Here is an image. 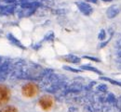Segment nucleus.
Wrapping results in <instances>:
<instances>
[{"label": "nucleus", "instance_id": "423d86ee", "mask_svg": "<svg viewBox=\"0 0 121 112\" xmlns=\"http://www.w3.org/2000/svg\"><path fill=\"white\" fill-rule=\"evenodd\" d=\"M62 58L69 62V63H73V64H78L80 61H81V58L79 57H77L76 55H73V54H68V55H65L64 57H62Z\"/></svg>", "mask_w": 121, "mask_h": 112}, {"label": "nucleus", "instance_id": "412c9836", "mask_svg": "<svg viewBox=\"0 0 121 112\" xmlns=\"http://www.w3.org/2000/svg\"><path fill=\"white\" fill-rule=\"evenodd\" d=\"M87 2L89 3H93V4H97L98 3V0H86Z\"/></svg>", "mask_w": 121, "mask_h": 112}, {"label": "nucleus", "instance_id": "f3484780", "mask_svg": "<svg viewBox=\"0 0 121 112\" xmlns=\"http://www.w3.org/2000/svg\"><path fill=\"white\" fill-rule=\"evenodd\" d=\"M84 58H87V59H90V60H92V61H95V62H101V60L97 58H93V57H90V56H84L83 57Z\"/></svg>", "mask_w": 121, "mask_h": 112}, {"label": "nucleus", "instance_id": "7ed1b4c3", "mask_svg": "<svg viewBox=\"0 0 121 112\" xmlns=\"http://www.w3.org/2000/svg\"><path fill=\"white\" fill-rule=\"evenodd\" d=\"M9 96H10V93L9 88L5 85L0 84V106L6 104L9 101Z\"/></svg>", "mask_w": 121, "mask_h": 112}, {"label": "nucleus", "instance_id": "1a4fd4ad", "mask_svg": "<svg viewBox=\"0 0 121 112\" xmlns=\"http://www.w3.org/2000/svg\"><path fill=\"white\" fill-rule=\"evenodd\" d=\"M8 39L13 44V45H15V46H19L20 48H22V49H25V47H24V46L16 38L15 36L13 35V34H11V33H9L8 34Z\"/></svg>", "mask_w": 121, "mask_h": 112}, {"label": "nucleus", "instance_id": "2eb2a0df", "mask_svg": "<svg viewBox=\"0 0 121 112\" xmlns=\"http://www.w3.org/2000/svg\"><path fill=\"white\" fill-rule=\"evenodd\" d=\"M63 69L66 70H69V71H72V72H75V73H79L81 71V70H77V69H74V68H71L69 66H63Z\"/></svg>", "mask_w": 121, "mask_h": 112}, {"label": "nucleus", "instance_id": "6e6552de", "mask_svg": "<svg viewBox=\"0 0 121 112\" xmlns=\"http://www.w3.org/2000/svg\"><path fill=\"white\" fill-rule=\"evenodd\" d=\"M80 70H89V71H92V72H94V73H97V74H99V75H103V72H102L100 70H98V69L95 68V67H92L91 65H82V66H80Z\"/></svg>", "mask_w": 121, "mask_h": 112}, {"label": "nucleus", "instance_id": "f257e3e1", "mask_svg": "<svg viewBox=\"0 0 121 112\" xmlns=\"http://www.w3.org/2000/svg\"><path fill=\"white\" fill-rule=\"evenodd\" d=\"M39 88L38 85L35 82H27L26 84H24L22 88V95L26 97H34L38 94Z\"/></svg>", "mask_w": 121, "mask_h": 112}, {"label": "nucleus", "instance_id": "9b49d317", "mask_svg": "<svg viewBox=\"0 0 121 112\" xmlns=\"http://www.w3.org/2000/svg\"><path fill=\"white\" fill-rule=\"evenodd\" d=\"M100 79L103 81H108V82H110L111 84H114V85H117V86L121 87V81H116V80L110 79V78H108V77H101Z\"/></svg>", "mask_w": 121, "mask_h": 112}, {"label": "nucleus", "instance_id": "f03ea898", "mask_svg": "<svg viewBox=\"0 0 121 112\" xmlns=\"http://www.w3.org/2000/svg\"><path fill=\"white\" fill-rule=\"evenodd\" d=\"M53 98L48 95H45V96H42L39 98V101H38V104L39 106L41 107V108L45 111H48L51 109V108L53 107Z\"/></svg>", "mask_w": 121, "mask_h": 112}, {"label": "nucleus", "instance_id": "ddd939ff", "mask_svg": "<svg viewBox=\"0 0 121 112\" xmlns=\"http://www.w3.org/2000/svg\"><path fill=\"white\" fill-rule=\"evenodd\" d=\"M9 74H10V70H6V71H4V72H1V73H0V82L5 81L8 79V77H9Z\"/></svg>", "mask_w": 121, "mask_h": 112}, {"label": "nucleus", "instance_id": "39448f33", "mask_svg": "<svg viewBox=\"0 0 121 112\" xmlns=\"http://www.w3.org/2000/svg\"><path fill=\"white\" fill-rule=\"evenodd\" d=\"M120 7L117 5H113L111 7L108 8L107 11H106V16L109 19H114L120 13Z\"/></svg>", "mask_w": 121, "mask_h": 112}, {"label": "nucleus", "instance_id": "f8f14e48", "mask_svg": "<svg viewBox=\"0 0 121 112\" xmlns=\"http://www.w3.org/2000/svg\"><path fill=\"white\" fill-rule=\"evenodd\" d=\"M0 112H18V109L13 106H6L0 109Z\"/></svg>", "mask_w": 121, "mask_h": 112}, {"label": "nucleus", "instance_id": "6ab92c4d", "mask_svg": "<svg viewBox=\"0 0 121 112\" xmlns=\"http://www.w3.org/2000/svg\"><path fill=\"white\" fill-rule=\"evenodd\" d=\"M97 89L99 91H101V92H104V91H106V89H107V86L104 85V84H101V85H99L97 87Z\"/></svg>", "mask_w": 121, "mask_h": 112}, {"label": "nucleus", "instance_id": "4be33fe9", "mask_svg": "<svg viewBox=\"0 0 121 112\" xmlns=\"http://www.w3.org/2000/svg\"><path fill=\"white\" fill-rule=\"evenodd\" d=\"M102 1H104V2H112L113 0H102Z\"/></svg>", "mask_w": 121, "mask_h": 112}, {"label": "nucleus", "instance_id": "4468645a", "mask_svg": "<svg viewBox=\"0 0 121 112\" xmlns=\"http://www.w3.org/2000/svg\"><path fill=\"white\" fill-rule=\"evenodd\" d=\"M106 38V32L104 30H101V32H99V35H98V39L100 41H104L105 40Z\"/></svg>", "mask_w": 121, "mask_h": 112}, {"label": "nucleus", "instance_id": "b1692460", "mask_svg": "<svg viewBox=\"0 0 121 112\" xmlns=\"http://www.w3.org/2000/svg\"><path fill=\"white\" fill-rule=\"evenodd\" d=\"M118 67H119V68L121 69V65H118Z\"/></svg>", "mask_w": 121, "mask_h": 112}, {"label": "nucleus", "instance_id": "a211bd4d", "mask_svg": "<svg viewBox=\"0 0 121 112\" xmlns=\"http://www.w3.org/2000/svg\"><path fill=\"white\" fill-rule=\"evenodd\" d=\"M53 38H54V33H53V32H49L48 33V35L45 37V40L46 41H49V40H51Z\"/></svg>", "mask_w": 121, "mask_h": 112}, {"label": "nucleus", "instance_id": "20e7f679", "mask_svg": "<svg viewBox=\"0 0 121 112\" xmlns=\"http://www.w3.org/2000/svg\"><path fill=\"white\" fill-rule=\"evenodd\" d=\"M76 6H77L78 9L80 10V12H82L86 16H90L93 12V9H92L91 6L90 4L86 3V2H77Z\"/></svg>", "mask_w": 121, "mask_h": 112}, {"label": "nucleus", "instance_id": "0eeeda50", "mask_svg": "<svg viewBox=\"0 0 121 112\" xmlns=\"http://www.w3.org/2000/svg\"><path fill=\"white\" fill-rule=\"evenodd\" d=\"M39 5H40L39 2L34 1V2H25V3H22V4H21V7H22V8H25V9H35V8H36Z\"/></svg>", "mask_w": 121, "mask_h": 112}, {"label": "nucleus", "instance_id": "5701e85b", "mask_svg": "<svg viewBox=\"0 0 121 112\" xmlns=\"http://www.w3.org/2000/svg\"><path fill=\"white\" fill-rule=\"evenodd\" d=\"M1 61H2V58L0 57V64H1Z\"/></svg>", "mask_w": 121, "mask_h": 112}, {"label": "nucleus", "instance_id": "dca6fc26", "mask_svg": "<svg viewBox=\"0 0 121 112\" xmlns=\"http://www.w3.org/2000/svg\"><path fill=\"white\" fill-rule=\"evenodd\" d=\"M115 47L118 50H121V35L119 38H117V40L115 42Z\"/></svg>", "mask_w": 121, "mask_h": 112}, {"label": "nucleus", "instance_id": "9d476101", "mask_svg": "<svg viewBox=\"0 0 121 112\" xmlns=\"http://www.w3.org/2000/svg\"><path fill=\"white\" fill-rule=\"evenodd\" d=\"M10 70V62L9 61H5L0 64V73L4 72L6 70Z\"/></svg>", "mask_w": 121, "mask_h": 112}, {"label": "nucleus", "instance_id": "aec40b11", "mask_svg": "<svg viewBox=\"0 0 121 112\" xmlns=\"http://www.w3.org/2000/svg\"><path fill=\"white\" fill-rule=\"evenodd\" d=\"M111 38H112V36H111V37H110V38H109L108 40H106L105 42H103L102 44H100V46H99V48H104V47H105L106 46H107V44L109 43V41L111 40Z\"/></svg>", "mask_w": 121, "mask_h": 112}]
</instances>
